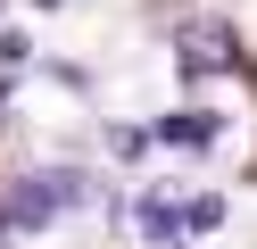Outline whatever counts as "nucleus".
I'll return each mask as SVG.
<instances>
[{
	"instance_id": "f257e3e1",
	"label": "nucleus",
	"mask_w": 257,
	"mask_h": 249,
	"mask_svg": "<svg viewBox=\"0 0 257 249\" xmlns=\"http://www.w3.org/2000/svg\"><path fill=\"white\" fill-rule=\"evenodd\" d=\"M100 199V183L75 175V166H42V175H25L17 191H9V224H58L67 208H91Z\"/></svg>"
},
{
	"instance_id": "20e7f679",
	"label": "nucleus",
	"mask_w": 257,
	"mask_h": 249,
	"mask_svg": "<svg viewBox=\"0 0 257 249\" xmlns=\"http://www.w3.org/2000/svg\"><path fill=\"white\" fill-rule=\"evenodd\" d=\"M141 232H150L158 249H183V224H174V199H166V191L141 199Z\"/></svg>"
},
{
	"instance_id": "7ed1b4c3",
	"label": "nucleus",
	"mask_w": 257,
	"mask_h": 249,
	"mask_svg": "<svg viewBox=\"0 0 257 249\" xmlns=\"http://www.w3.org/2000/svg\"><path fill=\"white\" fill-rule=\"evenodd\" d=\"M150 141H166V149H207V141H216V116H207V108H174V116H158Z\"/></svg>"
},
{
	"instance_id": "423d86ee",
	"label": "nucleus",
	"mask_w": 257,
	"mask_h": 249,
	"mask_svg": "<svg viewBox=\"0 0 257 249\" xmlns=\"http://www.w3.org/2000/svg\"><path fill=\"white\" fill-rule=\"evenodd\" d=\"M34 58V42H25V33H0V66H25Z\"/></svg>"
},
{
	"instance_id": "39448f33",
	"label": "nucleus",
	"mask_w": 257,
	"mask_h": 249,
	"mask_svg": "<svg viewBox=\"0 0 257 249\" xmlns=\"http://www.w3.org/2000/svg\"><path fill=\"white\" fill-rule=\"evenodd\" d=\"M174 224H183V241H199V232L224 224V199H191V208H174Z\"/></svg>"
},
{
	"instance_id": "f03ea898",
	"label": "nucleus",
	"mask_w": 257,
	"mask_h": 249,
	"mask_svg": "<svg viewBox=\"0 0 257 249\" xmlns=\"http://www.w3.org/2000/svg\"><path fill=\"white\" fill-rule=\"evenodd\" d=\"M174 50H183L191 75H216V66H232V58H240L232 25H216V17H183V25H174Z\"/></svg>"
}]
</instances>
